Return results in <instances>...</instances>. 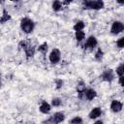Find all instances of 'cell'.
I'll use <instances>...</instances> for the list:
<instances>
[{"instance_id": "52a82bcc", "label": "cell", "mask_w": 124, "mask_h": 124, "mask_svg": "<svg viewBox=\"0 0 124 124\" xmlns=\"http://www.w3.org/2000/svg\"><path fill=\"white\" fill-rule=\"evenodd\" d=\"M96 46H97V40H96V38L93 37V36L89 37V38L87 39V41H86V44L84 45L85 48H87V47L93 48V47H95Z\"/></svg>"}, {"instance_id": "7402d4cb", "label": "cell", "mask_w": 124, "mask_h": 124, "mask_svg": "<svg viewBox=\"0 0 124 124\" xmlns=\"http://www.w3.org/2000/svg\"><path fill=\"white\" fill-rule=\"evenodd\" d=\"M56 84H57V88H60L63 84V81L61 79H56Z\"/></svg>"}, {"instance_id": "7a4b0ae2", "label": "cell", "mask_w": 124, "mask_h": 124, "mask_svg": "<svg viewBox=\"0 0 124 124\" xmlns=\"http://www.w3.org/2000/svg\"><path fill=\"white\" fill-rule=\"evenodd\" d=\"M20 26H21V29L25 32V33H30L32 32L33 28H34V23L31 19L29 18H23L21 20V23H20Z\"/></svg>"}, {"instance_id": "d4e9b609", "label": "cell", "mask_w": 124, "mask_h": 124, "mask_svg": "<svg viewBox=\"0 0 124 124\" xmlns=\"http://www.w3.org/2000/svg\"><path fill=\"white\" fill-rule=\"evenodd\" d=\"M118 3H120V4H124V1H118Z\"/></svg>"}, {"instance_id": "3957f363", "label": "cell", "mask_w": 124, "mask_h": 124, "mask_svg": "<svg viewBox=\"0 0 124 124\" xmlns=\"http://www.w3.org/2000/svg\"><path fill=\"white\" fill-rule=\"evenodd\" d=\"M65 116L62 112H56L54 113L48 120H46V122H44L45 124H58L60 122H62L64 120Z\"/></svg>"}, {"instance_id": "d6986e66", "label": "cell", "mask_w": 124, "mask_h": 124, "mask_svg": "<svg viewBox=\"0 0 124 124\" xmlns=\"http://www.w3.org/2000/svg\"><path fill=\"white\" fill-rule=\"evenodd\" d=\"M52 106H54V107H59L60 105H61V100L59 99V98H54V99H52Z\"/></svg>"}, {"instance_id": "484cf974", "label": "cell", "mask_w": 124, "mask_h": 124, "mask_svg": "<svg viewBox=\"0 0 124 124\" xmlns=\"http://www.w3.org/2000/svg\"><path fill=\"white\" fill-rule=\"evenodd\" d=\"M123 27H124V25H123ZM123 29H124V28H123Z\"/></svg>"}, {"instance_id": "8fae6325", "label": "cell", "mask_w": 124, "mask_h": 124, "mask_svg": "<svg viewBox=\"0 0 124 124\" xmlns=\"http://www.w3.org/2000/svg\"><path fill=\"white\" fill-rule=\"evenodd\" d=\"M96 95H97V93H96V91L93 90V89H88V90H86V92H85V96H86V98H87L88 100H93V99L96 97Z\"/></svg>"}, {"instance_id": "ba28073f", "label": "cell", "mask_w": 124, "mask_h": 124, "mask_svg": "<svg viewBox=\"0 0 124 124\" xmlns=\"http://www.w3.org/2000/svg\"><path fill=\"white\" fill-rule=\"evenodd\" d=\"M110 108L113 112H118L121 110L122 108V104L119 102V101H116V100H113L111 102V105H110Z\"/></svg>"}, {"instance_id": "2e32d148", "label": "cell", "mask_w": 124, "mask_h": 124, "mask_svg": "<svg viewBox=\"0 0 124 124\" xmlns=\"http://www.w3.org/2000/svg\"><path fill=\"white\" fill-rule=\"evenodd\" d=\"M25 52H26V54H27V56H28V57L33 56V55H34V48H33V47H31L30 46H28L25 48Z\"/></svg>"}, {"instance_id": "277c9868", "label": "cell", "mask_w": 124, "mask_h": 124, "mask_svg": "<svg viewBox=\"0 0 124 124\" xmlns=\"http://www.w3.org/2000/svg\"><path fill=\"white\" fill-rule=\"evenodd\" d=\"M49 60L51 63L55 64V63H58L59 60H60V51L58 49H53L50 54H49Z\"/></svg>"}, {"instance_id": "7c38bea8", "label": "cell", "mask_w": 124, "mask_h": 124, "mask_svg": "<svg viewBox=\"0 0 124 124\" xmlns=\"http://www.w3.org/2000/svg\"><path fill=\"white\" fill-rule=\"evenodd\" d=\"M83 28H84V23H83V21H81V20L78 21V22L74 25V29H75L76 31H81Z\"/></svg>"}, {"instance_id": "e0dca14e", "label": "cell", "mask_w": 124, "mask_h": 124, "mask_svg": "<svg viewBox=\"0 0 124 124\" xmlns=\"http://www.w3.org/2000/svg\"><path fill=\"white\" fill-rule=\"evenodd\" d=\"M70 123H71V124H81V123H82V119H81L80 117H78V116H76V117H74V118L70 121Z\"/></svg>"}, {"instance_id": "9c48e42d", "label": "cell", "mask_w": 124, "mask_h": 124, "mask_svg": "<svg viewBox=\"0 0 124 124\" xmlns=\"http://www.w3.org/2000/svg\"><path fill=\"white\" fill-rule=\"evenodd\" d=\"M100 115H101V108H93V109L90 111V113H89V118L95 119V118L99 117Z\"/></svg>"}, {"instance_id": "ffe728a7", "label": "cell", "mask_w": 124, "mask_h": 124, "mask_svg": "<svg viewBox=\"0 0 124 124\" xmlns=\"http://www.w3.org/2000/svg\"><path fill=\"white\" fill-rule=\"evenodd\" d=\"M39 50L45 53V52L47 50V45H46V44H43L42 46H39Z\"/></svg>"}, {"instance_id": "8992f818", "label": "cell", "mask_w": 124, "mask_h": 124, "mask_svg": "<svg viewBox=\"0 0 124 124\" xmlns=\"http://www.w3.org/2000/svg\"><path fill=\"white\" fill-rule=\"evenodd\" d=\"M102 78H103L104 80H106V81H111V80L114 78V75H113L112 70L108 69V70L105 71V72L103 73V75H102Z\"/></svg>"}, {"instance_id": "30bf717a", "label": "cell", "mask_w": 124, "mask_h": 124, "mask_svg": "<svg viewBox=\"0 0 124 124\" xmlns=\"http://www.w3.org/2000/svg\"><path fill=\"white\" fill-rule=\"evenodd\" d=\"M40 111L43 113H48L50 111V106L46 102H43L40 107Z\"/></svg>"}, {"instance_id": "44dd1931", "label": "cell", "mask_w": 124, "mask_h": 124, "mask_svg": "<svg viewBox=\"0 0 124 124\" xmlns=\"http://www.w3.org/2000/svg\"><path fill=\"white\" fill-rule=\"evenodd\" d=\"M117 46L118 47H124V37L117 41Z\"/></svg>"}, {"instance_id": "603a6c76", "label": "cell", "mask_w": 124, "mask_h": 124, "mask_svg": "<svg viewBox=\"0 0 124 124\" xmlns=\"http://www.w3.org/2000/svg\"><path fill=\"white\" fill-rule=\"evenodd\" d=\"M119 84L121 86H124V76H121L119 78Z\"/></svg>"}, {"instance_id": "4fadbf2b", "label": "cell", "mask_w": 124, "mask_h": 124, "mask_svg": "<svg viewBox=\"0 0 124 124\" xmlns=\"http://www.w3.org/2000/svg\"><path fill=\"white\" fill-rule=\"evenodd\" d=\"M84 32L83 31H76V39L78 41V42H80V41H82L83 39H84Z\"/></svg>"}, {"instance_id": "ac0fdd59", "label": "cell", "mask_w": 124, "mask_h": 124, "mask_svg": "<svg viewBox=\"0 0 124 124\" xmlns=\"http://www.w3.org/2000/svg\"><path fill=\"white\" fill-rule=\"evenodd\" d=\"M102 57H103V51H102V49H101V48H99V49H98V51H97V52H96V54H95V58H96V60L100 61V60L102 59Z\"/></svg>"}, {"instance_id": "5bb4252c", "label": "cell", "mask_w": 124, "mask_h": 124, "mask_svg": "<svg viewBox=\"0 0 124 124\" xmlns=\"http://www.w3.org/2000/svg\"><path fill=\"white\" fill-rule=\"evenodd\" d=\"M11 18V16L7 14V12L5 10H3V16H1V23H4L5 21H8Z\"/></svg>"}, {"instance_id": "9a60e30c", "label": "cell", "mask_w": 124, "mask_h": 124, "mask_svg": "<svg viewBox=\"0 0 124 124\" xmlns=\"http://www.w3.org/2000/svg\"><path fill=\"white\" fill-rule=\"evenodd\" d=\"M61 8H62V5H61V3H60L59 1H54V2H53V4H52V9H53L54 11H59V10H61Z\"/></svg>"}, {"instance_id": "cb8c5ba5", "label": "cell", "mask_w": 124, "mask_h": 124, "mask_svg": "<svg viewBox=\"0 0 124 124\" xmlns=\"http://www.w3.org/2000/svg\"><path fill=\"white\" fill-rule=\"evenodd\" d=\"M94 124H103V122L102 121H96Z\"/></svg>"}, {"instance_id": "6da1fadb", "label": "cell", "mask_w": 124, "mask_h": 124, "mask_svg": "<svg viewBox=\"0 0 124 124\" xmlns=\"http://www.w3.org/2000/svg\"><path fill=\"white\" fill-rule=\"evenodd\" d=\"M83 7H84V9L99 10L104 7V2L103 1H84Z\"/></svg>"}, {"instance_id": "5b68a950", "label": "cell", "mask_w": 124, "mask_h": 124, "mask_svg": "<svg viewBox=\"0 0 124 124\" xmlns=\"http://www.w3.org/2000/svg\"><path fill=\"white\" fill-rule=\"evenodd\" d=\"M123 28L124 27H123V24L121 22L115 21V22H113V24L111 26V33L112 34H118L123 30Z\"/></svg>"}]
</instances>
